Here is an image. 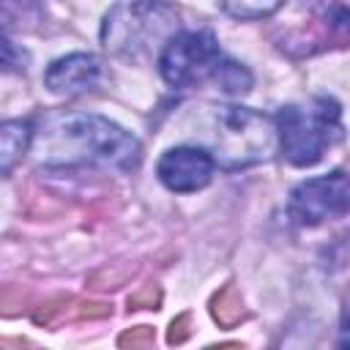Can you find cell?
I'll return each mask as SVG.
<instances>
[{"label": "cell", "instance_id": "3", "mask_svg": "<svg viewBox=\"0 0 350 350\" xmlns=\"http://www.w3.org/2000/svg\"><path fill=\"white\" fill-rule=\"evenodd\" d=\"M211 139L208 150L221 170H246L265 164L279 153L276 118L257 112L252 107L224 104L211 107Z\"/></svg>", "mask_w": 350, "mask_h": 350}, {"label": "cell", "instance_id": "4", "mask_svg": "<svg viewBox=\"0 0 350 350\" xmlns=\"http://www.w3.org/2000/svg\"><path fill=\"white\" fill-rule=\"evenodd\" d=\"M279 153L293 167L317 164L345 137L342 107L331 96H314L309 101L284 104L276 112Z\"/></svg>", "mask_w": 350, "mask_h": 350}, {"label": "cell", "instance_id": "13", "mask_svg": "<svg viewBox=\"0 0 350 350\" xmlns=\"http://www.w3.org/2000/svg\"><path fill=\"white\" fill-rule=\"evenodd\" d=\"M339 347H350V301L345 304V312H342V323H339V339H336Z\"/></svg>", "mask_w": 350, "mask_h": 350}, {"label": "cell", "instance_id": "12", "mask_svg": "<svg viewBox=\"0 0 350 350\" xmlns=\"http://www.w3.org/2000/svg\"><path fill=\"white\" fill-rule=\"evenodd\" d=\"M213 82L224 93H230V96H241V93H249L252 90V74H249V68L241 66V63H235V60H230V57L221 60Z\"/></svg>", "mask_w": 350, "mask_h": 350}, {"label": "cell", "instance_id": "8", "mask_svg": "<svg viewBox=\"0 0 350 350\" xmlns=\"http://www.w3.org/2000/svg\"><path fill=\"white\" fill-rule=\"evenodd\" d=\"M216 161L202 145H175L167 148L156 164V175L164 189L175 194H191L213 180Z\"/></svg>", "mask_w": 350, "mask_h": 350}, {"label": "cell", "instance_id": "5", "mask_svg": "<svg viewBox=\"0 0 350 350\" xmlns=\"http://www.w3.org/2000/svg\"><path fill=\"white\" fill-rule=\"evenodd\" d=\"M306 16L284 25L276 46L293 57H309L350 44V5L345 0H304Z\"/></svg>", "mask_w": 350, "mask_h": 350}, {"label": "cell", "instance_id": "2", "mask_svg": "<svg viewBox=\"0 0 350 350\" xmlns=\"http://www.w3.org/2000/svg\"><path fill=\"white\" fill-rule=\"evenodd\" d=\"M180 33V11L167 0H129L107 11L101 22L104 49L126 63L159 60L167 41Z\"/></svg>", "mask_w": 350, "mask_h": 350}, {"label": "cell", "instance_id": "9", "mask_svg": "<svg viewBox=\"0 0 350 350\" xmlns=\"http://www.w3.org/2000/svg\"><path fill=\"white\" fill-rule=\"evenodd\" d=\"M101 60L90 52H71L66 57H57L44 71V85L55 96H82L93 90L101 82Z\"/></svg>", "mask_w": 350, "mask_h": 350}, {"label": "cell", "instance_id": "7", "mask_svg": "<svg viewBox=\"0 0 350 350\" xmlns=\"http://www.w3.org/2000/svg\"><path fill=\"white\" fill-rule=\"evenodd\" d=\"M350 213V175L342 170L301 180L287 200V216L298 227H320Z\"/></svg>", "mask_w": 350, "mask_h": 350}, {"label": "cell", "instance_id": "11", "mask_svg": "<svg viewBox=\"0 0 350 350\" xmlns=\"http://www.w3.org/2000/svg\"><path fill=\"white\" fill-rule=\"evenodd\" d=\"M282 5H284V0H221L224 14H230L232 19H243V22L268 19Z\"/></svg>", "mask_w": 350, "mask_h": 350}, {"label": "cell", "instance_id": "6", "mask_svg": "<svg viewBox=\"0 0 350 350\" xmlns=\"http://www.w3.org/2000/svg\"><path fill=\"white\" fill-rule=\"evenodd\" d=\"M224 52L211 30H180L161 49L156 66L161 79L175 90H189L202 82H213Z\"/></svg>", "mask_w": 350, "mask_h": 350}, {"label": "cell", "instance_id": "10", "mask_svg": "<svg viewBox=\"0 0 350 350\" xmlns=\"http://www.w3.org/2000/svg\"><path fill=\"white\" fill-rule=\"evenodd\" d=\"M36 126L30 120H5L0 126V170L11 175V170L22 161L27 150H33Z\"/></svg>", "mask_w": 350, "mask_h": 350}, {"label": "cell", "instance_id": "1", "mask_svg": "<svg viewBox=\"0 0 350 350\" xmlns=\"http://www.w3.org/2000/svg\"><path fill=\"white\" fill-rule=\"evenodd\" d=\"M33 153L38 164L55 170L101 167L131 172L142 161V145L131 131L85 109L46 115L36 126Z\"/></svg>", "mask_w": 350, "mask_h": 350}]
</instances>
